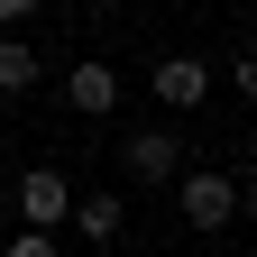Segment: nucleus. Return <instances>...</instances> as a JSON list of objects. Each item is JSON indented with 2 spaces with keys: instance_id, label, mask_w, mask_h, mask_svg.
I'll list each match as a JSON object with an SVG mask.
<instances>
[{
  "instance_id": "obj_8",
  "label": "nucleus",
  "mask_w": 257,
  "mask_h": 257,
  "mask_svg": "<svg viewBox=\"0 0 257 257\" xmlns=\"http://www.w3.org/2000/svg\"><path fill=\"white\" fill-rule=\"evenodd\" d=\"M0 257H64V248H55V230H28V220H19V230H10V248H0Z\"/></svg>"
},
{
  "instance_id": "obj_6",
  "label": "nucleus",
  "mask_w": 257,
  "mask_h": 257,
  "mask_svg": "<svg viewBox=\"0 0 257 257\" xmlns=\"http://www.w3.org/2000/svg\"><path fill=\"white\" fill-rule=\"evenodd\" d=\"M28 83H37V46H19V37H0V101H19Z\"/></svg>"
},
{
  "instance_id": "obj_4",
  "label": "nucleus",
  "mask_w": 257,
  "mask_h": 257,
  "mask_svg": "<svg viewBox=\"0 0 257 257\" xmlns=\"http://www.w3.org/2000/svg\"><path fill=\"white\" fill-rule=\"evenodd\" d=\"M156 101H166V110L211 101V64H202V55H166V64H156Z\"/></svg>"
},
{
  "instance_id": "obj_7",
  "label": "nucleus",
  "mask_w": 257,
  "mask_h": 257,
  "mask_svg": "<svg viewBox=\"0 0 257 257\" xmlns=\"http://www.w3.org/2000/svg\"><path fill=\"white\" fill-rule=\"evenodd\" d=\"M83 239H119V193H83Z\"/></svg>"
},
{
  "instance_id": "obj_9",
  "label": "nucleus",
  "mask_w": 257,
  "mask_h": 257,
  "mask_svg": "<svg viewBox=\"0 0 257 257\" xmlns=\"http://www.w3.org/2000/svg\"><path fill=\"white\" fill-rule=\"evenodd\" d=\"M230 83H239L248 101H257V55H239V64H230Z\"/></svg>"
},
{
  "instance_id": "obj_3",
  "label": "nucleus",
  "mask_w": 257,
  "mask_h": 257,
  "mask_svg": "<svg viewBox=\"0 0 257 257\" xmlns=\"http://www.w3.org/2000/svg\"><path fill=\"white\" fill-rule=\"evenodd\" d=\"M175 193H184V220H193V230H230V211H239V184L230 175H184Z\"/></svg>"
},
{
  "instance_id": "obj_5",
  "label": "nucleus",
  "mask_w": 257,
  "mask_h": 257,
  "mask_svg": "<svg viewBox=\"0 0 257 257\" xmlns=\"http://www.w3.org/2000/svg\"><path fill=\"white\" fill-rule=\"evenodd\" d=\"M64 101H74L83 119H110L119 110V74L110 64H74V74H64Z\"/></svg>"
},
{
  "instance_id": "obj_11",
  "label": "nucleus",
  "mask_w": 257,
  "mask_h": 257,
  "mask_svg": "<svg viewBox=\"0 0 257 257\" xmlns=\"http://www.w3.org/2000/svg\"><path fill=\"white\" fill-rule=\"evenodd\" d=\"M239 211H248V220H257V175H248V184H239Z\"/></svg>"
},
{
  "instance_id": "obj_2",
  "label": "nucleus",
  "mask_w": 257,
  "mask_h": 257,
  "mask_svg": "<svg viewBox=\"0 0 257 257\" xmlns=\"http://www.w3.org/2000/svg\"><path fill=\"white\" fill-rule=\"evenodd\" d=\"M64 211H74V184H64L55 166H28L19 175V220H28V230H55Z\"/></svg>"
},
{
  "instance_id": "obj_1",
  "label": "nucleus",
  "mask_w": 257,
  "mask_h": 257,
  "mask_svg": "<svg viewBox=\"0 0 257 257\" xmlns=\"http://www.w3.org/2000/svg\"><path fill=\"white\" fill-rule=\"evenodd\" d=\"M119 166H128V184H175L184 175V138H175V128H128Z\"/></svg>"
},
{
  "instance_id": "obj_10",
  "label": "nucleus",
  "mask_w": 257,
  "mask_h": 257,
  "mask_svg": "<svg viewBox=\"0 0 257 257\" xmlns=\"http://www.w3.org/2000/svg\"><path fill=\"white\" fill-rule=\"evenodd\" d=\"M28 10H37V0H0V28H19V19H28Z\"/></svg>"
}]
</instances>
